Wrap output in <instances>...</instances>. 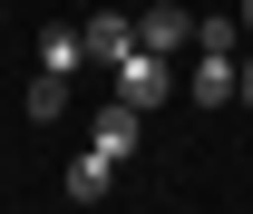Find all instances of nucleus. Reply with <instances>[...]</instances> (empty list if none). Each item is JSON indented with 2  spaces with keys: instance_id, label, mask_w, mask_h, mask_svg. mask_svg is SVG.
Returning <instances> with one entry per match:
<instances>
[{
  "instance_id": "1",
  "label": "nucleus",
  "mask_w": 253,
  "mask_h": 214,
  "mask_svg": "<svg viewBox=\"0 0 253 214\" xmlns=\"http://www.w3.org/2000/svg\"><path fill=\"white\" fill-rule=\"evenodd\" d=\"M185 88L205 97V107H234V97H244V59H234V49H195Z\"/></svg>"
},
{
  "instance_id": "2",
  "label": "nucleus",
  "mask_w": 253,
  "mask_h": 214,
  "mask_svg": "<svg viewBox=\"0 0 253 214\" xmlns=\"http://www.w3.org/2000/svg\"><path fill=\"white\" fill-rule=\"evenodd\" d=\"M166 88H175V78H166V49H126V59H117V97L166 107Z\"/></svg>"
},
{
  "instance_id": "3",
  "label": "nucleus",
  "mask_w": 253,
  "mask_h": 214,
  "mask_svg": "<svg viewBox=\"0 0 253 214\" xmlns=\"http://www.w3.org/2000/svg\"><path fill=\"white\" fill-rule=\"evenodd\" d=\"M136 49H195V10H175V0H146V20H136Z\"/></svg>"
},
{
  "instance_id": "4",
  "label": "nucleus",
  "mask_w": 253,
  "mask_h": 214,
  "mask_svg": "<svg viewBox=\"0 0 253 214\" xmlns=\"http://www.w3.org/2000/svg\"><path fill=\"white\" fill-rule=\"evenodd\" d=\"M78 30H88V68H117L126 49H136V20H126V10H88Z\"/></svg>"
},
{
  "instance_id": "5",
  "label": "nucleus",
  "mask_w": 253,
  "mask_h": 214,
  "mask_svg": "<svg viewBox=\"0 0 253 214\" xmlns=\"http://www.w3.org/2000/svg\"><path fill=\"white\" fill-rule=\"evenodd\" d=\"M136 136H146V107H136V97L97 107V127H88V146H107V156H136Z\"/></svg>"
},
{
  "instance_id": "6",
  "label": "nucleus",
  "mask_w": 253,
  "mask_h": 214,
  "mask_svg": "<svg viewBox=\"0 0 253 214\" xmlns=\"http://www.w3.org/2000/svg\"><path fill=\"white\" fill-rule=\"evenodd\" d=\"M107 185H117V156H107V146H88L78 166H68V205H107Z\"/></svg>"
},
{
  "instance_id": "7",
  "label": "nucleus",
  "mask_w": 253,
  "mask_h": 214,
  "mask_svg": "<svg viewBox=\"0 0 253 214\" xmlns=\"http://www.w3.org/2000/svg\"><path fill=\"white\" fill-rule=\"evenodd\" d=\"M20 117H30V127H59V117H68V78H59V68H39V78H30Z\"/></svg>"
},
{
  "instance_id": "8",
  "label": "nucleus",
  "mask_w": 253,
  "mask_h": 214,
  "mask_svg": "<svg viewBox=\"0 0 253 214\" xmlns=\"http://www.w3.org/2000/svg\"><path fill=\"white\" fill-rule=\"evenodd\" d=\"M39 68H88V30H39Z\"/></svg>"
},
{
  "instance_id": "9",
  "label": "nucleus",
  "mask_w": 253,
  "mask_h": 214,
  "mask_svg": "<svg viewBox=\"0 0 253 214\" xmlns=\"http://www.w3.org/2000/svg\"><path fill=\"white\" fill-rule=\"evenodd\" d=\"M244 107H253V49H244Z\"/></svg>"
},
{
  "instance_id": "10",
  "label": "nucleus",
  "mask_w": 253,
  "mask_h": 214,
  "mask_svg": "<svg viewBox=\"0 0 253 214\" xmlns=\"http://www.w3.org/2000/svg\"><path fill=\"white\" fill-rule=\"evenodd\" d=\"M234 20H244V30H253V0H234Z\"/></svg>"
}]
</instances>
